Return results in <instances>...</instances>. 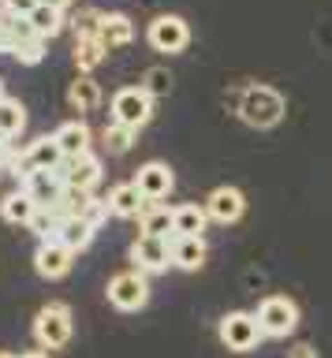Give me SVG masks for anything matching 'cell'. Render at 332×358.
Masks as SVG:
<instances>
[{
	"mask_svg": "<svg viewBox=\"0 0 332 358\" xmlns=\"http://www.w3.org/2000/svg\"><path fill=\"white\" fill-rule=\"evenodd\" d=\"M41 4V0H0V8L8 11V15H23V19H30V11H34Z\"/></svg>",
	"mask_w": 332,
	"mask_h": 358,
	"instance_id": "obj_33",
	"label": "cell"
},
{
	"mask_svg": "<svg viewBox=\"0 0 332 358\" xmlns=\"http://www.w3.org/2000/svg\"><path fill=\"white\" fill-rule=\"evenodd\" d=\"M209 257V246L202 235H172V265L183 268V273H194L202 268Z\"/></svg>",
	"mask_w": 332,
	"mask_h": 358,
	"instance_id": "obj_14",
	"label": "cell"
},
{
	"mask_svg": "<svg viewBox=\"0 0 332 358\" xmlns=\"http://www.w3.org/2000/svg\"><path fill=\"white\" fill-rule=\"evenodd\" d=\"M108 302L120 310V313H135L150 302V276L138 273V268H127V273H116L113 280H108L105 287Z\"/></svg>",
	"mask_w": 332,
	"mask_h": 358,
	"instance_id": "obj_5",
	"label": "cell"
},
{
	"mask_svg": "<svg viewBox=\"0 0 332 358\" xmlns=\"http://www.w3.org/2000/svg\"><path fill=\"white\" fill-rule=\"evenodd\" d=\"M113 123H124V127H146L153 120V94L146 86H120L113 94Z\"/></svg>",
	"mask_w": 332,
	"mask_h": 358,
	"instance_id": "obj_3",
	"label": "cell"
},
{
	"mask_svg": "<svg viewBox=\"0 0 332 358\" xmlns=\"http://www.w3.org/2000/svg\"><path fill=\"white\" fill-rule=\"evenodd\" d=\"M30 27H34L38 38L52 41L57 34L68 27V15H64V8H49V4H38L34 11H30Z\"/></svg>",
	"mask_w": 332,
	"mask_h": 358,
	"instance_id": "obj_21",
	"label": "cell"
},
{
	"mask_svg": "<svg viewBox=\"0 0 332 358\" xmlns=\"http://www.w3.org/2000/svg\"><path fill=\"white\" fill-rule=\"evenodd\" d=\"M23 190L34 198L38 209H52L60 201V194H64V179H60V172H34L23 183Z\"/></svg>",
	"mask_w": 332,
	"mask_h": 358,
	"instance_id": "obj_16",
	"label": "cell"
},
{
	"mask_svg": "<svg viewBox=\"0 0 332 358\" xmlns=\"http://www.w3.org/2000/svg\"><path fill=\"white\" fill-rule=\"evenodd\" d=\"M108 56L105 41L101 38H90V41H75V67H79V75H90L97 64H101Z\"/></svg>",
	"mask_w": 332,
	"mask_h": 358,
	"instance_id": "obj_26",
	"label": "cell"
},
{
	"mask_svg": "<svg viewBox=\"0 0 332 358\" xmlns=\"http://www.w3.org/2000/svg\"><path fill=\"white\" fill-rule=\"evenodd\" d=\"M135 187L146 194V201H161V198L172 194L175 176H172V168L164 164V161H146V164L135 172Z\"/></svg>",
	"mask_w": 332,
	"mask_h": 358,
	"instance_id": "obj_11",
	"label": "cell"
},
{
	"mask_svg": "<svg viewBox=\"0 0 332 358\" xmlns=\"http://www.w3.org/2000/svg\"><path fill=\"white\" fill-rule=\"evenodd\" d=\"M0 358H19V355H12V351H0Z\"/></svg>",
	"mask_w": 332,
	"mask_h": 358,
	"instance_id": "obj_38",
	"label": "cell"
},
{
	"mask_svg": "<svg viewBox=\"0 0 332 358\" xmlns=\"http://www.w3.org/2000/svg\"><path fill=\"white\" fill-rule=\"evenodd\" d=\"M71 329H75V321H71V310L64 306V302H49V306H41L38 317H34V336H38L41 351H60V347H68Z\"/></svg>",
	"mask_w": 332,
	"mask_h": 358,
	"instance_id": "obj_4",
	"label": "cell"
},
{
	"mask_svg": "<svg viewBox=\"0 0 332 358\" xmlns=\"http://www.w3.org/2000/svg\"><path fill=\"white\" fill-rule=\"evenodd\" d=\"M142 86H146L153 97H164L168 90H175V78H172L168 67H150V71H146V83H142Z\"/></svg>",
	"mask_w": 332,
	"mask_h": 358,
	"instance_id": "obj_31",
	"label": "cell"
},
{
	"mask_svg": "<svg viewBox=\"0 0 332 358\" xmlns=\"http://www.w3.org/2000/svg\"><path fill=\"white\" fill-rule=\"evenodd\" d=\"M71 262H75V254L68 250V246L52 243V239L41 243L34 250V268H38L41 280H64L71 273Z\"/></svg>",
	"mask_w": 332,
	"mask_h": 358,
	"instance_id": "obj_12",
	"label": "cell"
},
{
	"mask_svg": "<svg viewBox=\"0 0 332 358\" xmlns=\"http://www.w3.org/2000/svg\"><path fill=\"white\" fill-rule=\"evenodd\" d=\"M0 19H4V8H0Z\"/></svg>",
	"mask_w": 332,
	"mask_h": 358,
	"instance_id": "obj_39",
	"label": "cell"
},
{
	"mask_svg": "<svg viewBox=\"0 0 332 358\" xmlns=\"http://www.w3.org/2000/svg\"><path fill=\"white\" fill-rule=\"evenodd\" d=\"M41 4H49V8H64V11H68V8H71V0H41Z\"/></svg>",
	"mask_w": 332,
	"mask_h": 358,
	"instance_id": "obj_36",
	"label": "cell"
},
{
	"mask_svg": "<svg viewBox=\"0 0 332 358\" xmlns=\"http://www.w3.org/2000/svg\"><path fill=\"white\" fill-rule=\"evenodd\" d=\"M45 38H27V41H19L15 49H12V60L19 64H27V67H38L41 60H45Z\"/></svg>",
	"mask_w": 332,
	"mask_h": 358,
	"instance_id": "obj_30",
	"label": "cell"
},
{
	"mask_svg": "<svg viewBox=\"0 0 332 358\" xmlns=\"http://www.w3.org/2000/svg\"><path fill=\"white\" fill-rule=\"evenodd\" d=\"M101 15L105 11L97 8H86L71 19V30H75V41H90V38H101Z\"/></svg>",
	"mask_w": 332,
	"mask_h": 358,
	"instance_id": "obj_29",
	"label": "cell"
},
{
	"mask_svg": "<svg viewBox=\"0 0 332 358\" xmlns=\"http://www.w3.org/2000/svg\"><path fill=\"white\" fill-rule=\"evenodd\" d=\"M284 94L273 86H250L243 90L239 97V120L247 123V127H258V131H269L276 123L284 120Z\"/></svg>",
	"mask_w": 332,
	"mask_h": 358,
	"instance_id": "obj_1",
	"label": "cell"
},
{
	"mask_svg": "<svg viewBox=\"0 0 332 358\" xmlns=\"http://www.w3.org/2000/svg\"><path fill=\"white\" fill-rule=\"evenodd\" d=\"M34 213H38V206H34V198H30L23 187L12 190V194H8L4 201H0V217H4L8 224H27V228H30Z\"/></svg>",
	"mask_w": 332,
	"mask_h": 358,
	"instance_id": "obj_20",
	"label": "cell"
},
{
	"mask_svg": "<svg viewBox=\"0 0 332 358\" xmlns=\"http://www.w3.org/2000/svg\"><path fill=\"white\" fill-rule=\"evenodd\" d=\"M146 38L161 56H175V52H183L187 45H191V27H187V19L164 11V15H157L146 27Z\"/></svg>",
	"mask_w": 332,
	"mask_h": 358,
	"instance_id": "obj_7",
	"label": "cell"
},
{
	"mask_svg": "<svg viewBox=\"0 0 332 358\" xmlns=\"http://www.w3.org/2000/svg\"><path fill=\"white\" fill-rule=\"evenodd\" d=\"M27 127V108H23V101H15V97H4L0 101V138L4 142H12L19 138Z\"/></svg>",
	"mask_w": 332,
	"mask_h": 358,
	"instance_id": "obj_23",
	"label": "cell"
},
{
	"mask_svg": "<svg viewBox=\"0 0 332 358\" xmlns=\"http://www.w3.org/2000/svg\"><path fill=\"white\" fill-rule=\"evenodd\" d=\"M101 161H97L94 153H82V157H68V161L60 164V179L64 187H75V190H94L101 183Z\"/></svg>",
	"mask_w": 332,
	"mask_h": 358,
	"instance_id": "obj_10",
	"label": "cell"
},
{
	"mask_svg": "<svg viewBox=\"0 0 332 358\" xmlns=\"http://www.w3.org/2000/svg\"><path fill=\"white\" fill-rule=\"evenodd\" d=\"M12 153H15V150H12V145H8L4 138H0V168H4L8 161H12Z\"/></svg>",
	"mask_w": 332,
	"mask_h": 358,
	"instance_id": "obj_35",
	"label": "cell"
},
{
	"mask_svg": "<svg viewBox=\"0 0 332 358\" xmlns=\"http://www.w3.org/2000/svg\"><path fill=\"white\" fill-rule=\"evenodd\" d=\"M205 224H209L205 206L183 201V206H175V231L172 235H205Z\"/></svg>",
	"mask_w": 332,
	"mask_h": 358,
	"instance_id": "obj_24",
	"label": "cell"
},
{
	"mask_svg": "<svg viewBox=\"0 0 332 358\" xmlns=\"http://www.w3.org/2000/svg\"><path fill=\"white\" fill-rule=\"evenodd\" d=\"M135 127H124V123H113L108 120V127L101 131V142H105V150L108 153H127L131 145H135Z\"/></svg>",
	"mask_w": 332,
	"mask_h": 358,
	"instance_id": "obj_27",
	"label": "cell"
},
{
	"mask_svg": "<svg viewBox=\"0 0 332 358\" xmlns=\"http://www.w3.org/2000/svg\"><path fill=\"white\" fill-rule=\"evenodd\" d=\"M19 358H49V351H27V355H19Z\"/></svg>",
	"mask_w": 332,
	"mask_h": 358,
	"instance_id": "obj_37",
	"label": "cell"
},
{
	"mask_svg": "<svg viewBox=\"0 0 332 358\" xmlns=\"http://www.w3.org/2000/svg\"><path fill=\"white\" fill-rule=\"evenodd\" d=\"M254 317L261 324V336H269V340H287L295 329H298V306L287 295H269L258 302V310H254Z\"/></svg>",
	"mask_w": 332,
	"mask_h": 358,
	"instance_id": "obj_2",
	"label": "cell"
},
{
	"mask_svg": "<svg viewBox=\"0 0 332 358\" xmlns=\"http://www.w3.org/2000/svg\"><path fill=\"white\" fill-rule=\"evenodd\" d=\"M217 332H220V343H224L228 351H236V355L254 351V347L261 343V324H258V317H254V313H247V310L224 313V317H220V324H217Z\"/></svg>",
	"mask_w": 332,
	"mask_h": 358,
	"instance_id": "obj_6",
	"label": "cell"
},
{
	"mask_svg": "<svg viewBox=\"0 0 332 358\" xmlns=\"http://www.w3.org/2000/svg\"><path fill=\"white\" fill-rule=\"evenodd\" d=\"M287 358H317V347L314 343H295L291 351H287Z\"/></svg>",
	"mask_w": 332,
	"mask_h": 358,
	"instance_id": "obj_34",
	"label": "cell"
},
{
	"mask_svg": "<svg viewBox=\"0 0 332 358\" xmlns=\"http://www.w3.org/2000/svg\"><path fill=\"white\" fill-rule=\"evenodd\" d=\"M108 217H113V213H108V206H105V198H94L90 206H86V213H82L79 220H86V224H94V228H101V224H105Z\"/></svg>",
	"mask_w": 332,
	"mask_h": 358,
	"instance_id": "obj_32",
	"label": "cell"
},
{
	"mask_svg": "<svg viewBox=\"0 0 332 358\" xmlns=\"http://www.w3.org/2000/svg\"><path fill=\"white\" fill-rule=\"evenodd\" d=\"M105 206H108V213H113V217H120V220H138L142 209H146L150 201H146V194L135 187V179H131V183H120V187L108 190Z\"/></svg>",
	"mask_w": 332,
	"mask_h": 358,
	"instance_id": "obj_13",
	"label": "cell"
},
{
	"mask_svg": "<svg viewBox=\"0 0 332 358\" xmlns=\"http://www.w3.org/2000/svg\"><path fill=\"white\" fill-rule=\"evenodd\" d=\"M57 145H60V153H64V161L68 157H82V153H90V142H94V131L86 127L82 120H68V123H60L57 127Z\"/></svg>",
	"mask_w": 332,
	"mask_h": 358,
	"instance_id": "obj_15",
	"label": "cell"
},
{
	"mask_svg": "<svg viewBox=\"0 0 332 358\" xmlns=\"http://www.w3.org/2000/svg\"><path fill=\"white\" fill-rule=\"evenodd\" d=\"M101 41H105L108 52L124 49V45L135 41V22H131L124 11H105L101 15Z\"/></svg>",
	"mask_w": 332,
	"mask_h": 358,
	"instance_id": "obj_18",
	"label": "cell"
},
{
	"mask_svg": "<svg viewBox=\"0 0 332 358\" xmlns=\"http://www.w3.org/2000/svg\"><path fill=\"white\" fill-rule=\"evenodd\" d=\"M64 220H68V217H64L57 206H52V209H38V213H34V220H30V228L38 231V239H41V243H49V239H57V231H60V224H64Z\"/></svg>",
	"mask_w": 332,
	"mask_h": 358,
	"instance_id": "obj_28",
	"label": "cell"
},
{
	"mask_svg": "<svg viewBox=\"0 0 332 358\" xmlns=\"http://www.w3.org/2000/svg\"><path fill=\"white\" fill-rule=\"evenodd\" d=\"M27 38H38L34 27H30V19L8 15V11H4V19H0V52L12 56V49H15L19 41H27Z\"/></svg>",
	"mask_w": 332,
	"mask_h": 358,
	"instance_id": "obj_22",
	"label": "cell"
},
{
	"mask_svg": "<svg viewBox=\"0 0 332 358\" xmlns=\"http://www.w3.org/2000/svg\"><path fill=\"white\" fill-rule=\"evenodd\" d=\"M94 224H86V220H79V217H68L60 224V231H57V239L52 243H60V246H68L71 254H79V250H86V246L94 243Z\"/></svg>",
	"mask_w": 332,
	"mask_h": 358,
	"instance_id": "obj_19",
	"label": "cell"
},
{
	"mask_svg": "<svg viewBox=\"0 0 332 358\" xmlns=\"http://www.w3.org/2000/svg\"><path fill=\"white\" fill-rule=\"evenodd\" d=\"M138 228L146 239H168L175 231V206H157V201H150L138 217Z\"/></svg>",
	"mask_w": 332,
	"mask_h": 358,
	"instance_id": "obj_17",
	"label": "cell"
},
{
	"mask_svg": "<svg viewBox=\"0 0 332 358\" xmlns=\"http://www.w3.org/2000/svg\"><path fill=\"white\" fill-rule=\"evenodd\" d=\"M205 213L213 224H239L247 213V194L239 187H217L205 201Z\"/></svg>",
	"mask_w": 332,
	"mask_h": 358,
	"instance_id": "obj_9",
	"label": "cell"
},
{
	"mask_svg": "<svg viewBox=\"0 0 332 358\" xmlns=\"http://www.w3.org/2000/svg\"><path fill=\"white\" fill-rule=\"evenodd\" d=\"M131 265L138 268V273L146 276H157V273H168L172 268V235L168 239H146V235H138L135 243H131Z\"/></svg>",
	"mask_w": 332,
	"mask_h": 358,
	"instance_id": "obj_8",
	"label": "cell"
},
{
	"mask_svg": "<svg viewBox=\"0 0 332 358\" xmlns=\"http://www.w3.org/2000/svg\"><path fill=\"white\" fill-rule=\"evenodd\" d=\"M68 101H71V108H79V112H94L101 105V86H97L90 75H79L68 90Z\"/></svg>",
	"mask_w": 332,
	"mask_h": 358,
	"instance_id": "obj_25",
	"label": "cell"
}]
</instances>
